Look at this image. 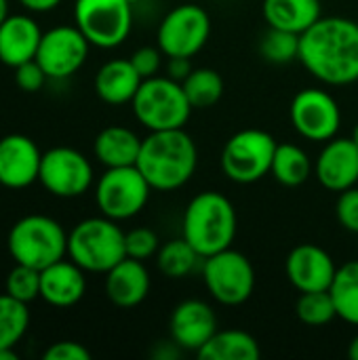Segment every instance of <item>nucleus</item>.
<instances>
[{"label": "nucleus", "instance_id": "f257e3e1", "mask_svg": "<svg viewBox=\"0 0 358 360\" xmlns=\"http://www.w3.org/2000/svg\"><path fill=\"white\" fill-rule=\"evenodd\" d=\"M300 61L323 84L346 86L358 80V21L321 17L300 36Z\"/></svg>", "mask_w": 358, "mask_h": 360}, {"label": "nucleus", "instance_id": "f03ea898", "mask_svg": "<svg viewBox=\"0 0 358 360\" xmlns=\"http://www.w3.org/2000/svg\"><path fill=\"white\" fill-rule=\"evenodd\" d=\"M196 165V143L184 129L150 131V135L141 139L137 169L143 173L152 190H179L192 179Z\"/></svg>", "mask_w": 358, "mask_h": 360}, {"label": "nucleus", "instance_id": "7ed1b4c3", "mask_svg": "<svg viewBox=\"0 0 358 360\" xmlns=\"http://www.w3.org/2000/svg\"><path fill=\"white\" fill-rule=\"evenodd\" d=\"M236 209L222 192L196 194L184 213L181 236L200 253V257L215 255L230 249L236 238Z\"/></svg>", "mask_w": 358, "mask_h": 360}, {"label": "nucleus", "instance_id": "20e7f679", "mask_svg": "<svg viewBox=\"0 0 358 360\" xmlns=\"http://www.w3.org/2000/svg\"><path fill=\"white\" fill-rule=\"evenodd\" d=\"M68 257L84 272L106 274L127 257L124 232L106 215L82 219L68 232Z\"/></svg>", "mask_w": 358, "mask_h": 360}, {"label": "nucleus", "instance_id": "39448f33", "mask_svg": "<svg viewBox=\"0 0 358 360\" xmlns=\"http://www.w3.org/2000/svg\"><path fill=\"white\" fill-rule=\"evenodd\" d=\"M6 247L15 264L44 270L68 255V232L57 219L34 213L13 224Z\"/></svg>", "mask_w": 358, "mask_h": 360}, {"label": "nucleus", "instance_id": "423d86ee", "mask_svg": "<svg viewBox=\"0 0 358 360\" xmlns=\"http://www.w3.org/2000/svg\"><path fill=\"white\" fill-rule=\"evenodd\" d=\"M133 114L148 131L184 129L190 120L192 105L181 82L169 76H152L141 82L133 101Z\"/></svg>", "mask_w": 358, "mask_h": 360}, {"label": "nucleus", "instance_id": "0eeeda50", "mask_svg": "<svg viewBox=\"0 0 358 360\" xmlns=\"http://www.w3.org/2000/svg\"><path fill=\"white\" fill-rule=\"evenodd\" d=\"M276 139L262 129L234 133L222 150V171L234 184H255L272 171Z\"/></svg>", "mask_w": 358, "mask_h": 360}, {"label": "nucleus", "instance_id": "6e6552de", "mask_svg": "<svg viewBox=\"0 0 358 360\" xmlns=\"http://www.w3.org/2000/svg\"><path fill=\"white\" fill-rule=\"evenodd\" d=\"M152 186L143 177V173L133 167H114L106 169V173L97 179L95 186V202L101 215L124 221L139 215L150 200Z\"/></svg>", "mask_w": 358, "mask_h": 360}, {"label": "nucleus", "instance_id": "1a4fd4ad", "mask_svg": "<svg viewBox=\"0 0 358 360\" xmlns=\"http://www.w3.org/2000/svg\"><path fill=\"white\" fill-rule=\"evenodd\" d=\"M74 25L91 46L116 49L133 27V4L129 0H76Z\"/></svg>", "mask_w": 358, "mask_h": 360}, {"label": "nucleus", "instance_id": "9d476101", "mask_svg": "<svg viewBox=\"0 0 358 360\" xmlns=\"http://www.w3.org/2000/svg\"><path fill=\"white\" fill-rule=\"evenodd\" d=\"M203 281L215 302L222 306H241L255 289V270L247 255L230 247L205 257Z\"/></svg>", "mask_w": 358, "mask_h": 360}, {"label": "nucleus", "instance_id": "9b49d317", "mask_svg": "<svg viewBox=\"0 0 358 360\" xmlns=\"http://www.w3.org/2000/svg\"><path fill=\"white\" fill-rule=\"evenodd\" d=\"M211 36L209 13L192 2L169 11L158 25V49L165 57H194Z\"/></svg>", "mask_w": 358, "mask_h": 360}, {"label": "nucleus", "instance_id": "f8f14e48", "mask_svg": "<svg viewBox=\"0 0 358 360\" xmlns=\"http://www.w3.org/2000/svg\"><path fill=\"white\" fill-rule=\"evenodd\" d=\"M93 165L74 148L57 146L42 154L38 181L57 198L82 196L93 186Z\"/></svg>", "mask_w": 358, "mask_h": 360}, {"label": "nucleus", "instance_id": "ddd939ff", "mask_svg": "<svg viewBox=\"0 0 358 360\" xmlns=\"http://www.w3.org/2000/svg\"><path fill=\"white\" fill-rule=\"evenodd\" d=\"M293 129L308 141H329L342 124V110L335 97L323 89H302L289 108Z\"/></svg>", "mask_w": 358, "mask_h": 360}, {"label": "nucleus", "instance_id": "4468645a", "mask_svg": "<svg viewBox=\"0 0 358 360\" xmlns=\"http://www.w3.org/2000/svg\"><path fill=\"white\" fill-rule=\"evenodd\" d=\"M91 42L76 25H57L42 34L36 61L51 80L74 76L89 57Z\"/></svg>", "mask_w": 358, "mask_h": 360}, {"label": "nucleus", "instance_id": "2eb2a0df", "mask_svg": "<svg viewBox=\"0 0 358 360\" xmlns=\"http://www.w3.org/2000/svg\"><path fill=\"white\" fill-rule=\"evenodd\" d=\"M42 152L36 141L21 133H11L0 139V186L23 190L38 181Z\"/></svg>", "mask_w": 358, "mask_h": 360}, {"label": "nucleus", "instance_id": "dca6fc26", "mask_svg": "<svg viewBox=\"0 0 358 360\" xmlns=\"http://www.w3.org/2000/svg\"><path fill=\"white\" fill-rule=\"evenodd\" d=\"M338 266L333 257L319 245L304 243L289 251L285 262V274L289 283L300 291H329L335 278Z\"/></svg>", "mask_w": 358, "mask_h": 360}, {"label": "nucleus", "instance_id": "f3484780", "mask_svg": "<svg viewBox=\"0 0 358 360\" xmlns=\"http://www.w3.org/2000/svg\"><path fill=\"white\" fill-rule=\"evenodd\" d=\"M217 331V316L203 300H184L169 319L171 340L179 350L198 352Z\"/></svg>", "mask_w": 358, "mask_h": 360}, {"label": "nucleus", "instance_id": "a211bd4d", "mask_svg": "<svg viewBox=\"0 0 358 360\" xmlns=\"http://www.w3.org/2000/svg\"><path fill=\"white\" fill-rule=\"evenodd\" d=\"M314 175L329 192H344L358 184V146L352 137H333L325 141L317 162Z\"/></svg>", "mask_w": 358, "mask_h": 360}, {"label": "nucleus", "instance_id": "6ab92c4d", "mask_svg": "<svg viewBox=\"0 0 358 360\" xmlns=\"http://www.w3.org/2000/svg\"><path fill=\"white\" fill-rule=\"evenodd\" d=\"M87 293L84 270L72 259H59L40 270V297L53 308H72Z\"/></svg>", "mask_w": 358, "mask_h": 360}, {"label": "nucleus", "instance_id": "aec40b11", "mask_svg": "<svg viewBox=\"0 0 358 360\" xmlns=\"http://www.w3.org/2000/svg\"><path fill=\"white\" fill-rule=\"evenodd\" d=\"M42 34L44 32L30 15H8L0 23V61L8 68H17L36 59Z\"/></svg>", "mask_w": 358, "mask_h": 360}, {"label": "nucleus", "instance_id": "412c9836", "mask_svg": "<svg viewBox=\"0 0 358 360\" xmlns=\"http://www.w3.org/2000/svg\"><path fill=\"white\" fill-rule=\"evenodd\" d=\"M150 293V272L143 262L124 257L106 272V295L118 308H135Z\"/></svg>", "mask_w": 358, "mask_h": 360}, {"label": "nucleus", "instance_id": "4be33fe9", "mask_svg": "<svg viewBox=\"0 0 358 360\" xmlns=\"http://www.w3.org/2000/svg\"><path fill=\"white\" fill-rule=\"evenodd\" d=\"M143 78L131 59H110L95 74V93L110 105L131 103Z\"/></svg>", "mask_w": 358, "mask_h": 360}, {"label": "nucleus", "instance_id": "5701e85b", "mask_svg": "<svg viewBox=\"0 0 358 360\" xmlns=\"http://www.w3.org/2000/svg\"><path fill=\"white\" fill-rule=\"evenodd\" d=\"M139 150H141V139L137 137V133L120 124L101 129L93 143V154L106 169L137 165Z\"/></svg>", "mask_w": 358, "mask_h": 360}, {"label": "nucleus", "instance_id": "b1692460", "mask_svg": "<svg viewBox=\"0 0 358 360\" xmlns=\"http://www.w3.org/2000/svg\"><path fill=\"white\" fill-rule=\"evenodd\" d=\"M264 19L268 27L304 34L323 17L321 0H264Z\"/></svg>", "mask_w": 358, "mask_h": 360}, {"label": "nucleus", "instance_id": "393cba45", "mask_svg": "<svg viewBox=\"0 0 358 360\" xmlns=\"http://www.w3.org/2000/svg\"><path fill=\"white\" fill-rule=\"evenodd\" d=\"M200 360H260L262 350L257 340L241 329L215 331V335L196 352Z\"/></svg>", "mask_w": 358, "mask_h": 360}, {"label": "nucleus", "instance_id": "a878e982", "mask_svg": "<svg viewBox=\"0 0 358 360\" xmlns=\"http://www.w3.org/2000/svg\"><path fill=\"white\" fill-rule=\"evenodd\" d=\"M270 173L274 175V179L281 186L298 188V186H302V184H306L310 179V175L314 173V162L310 160L306 150H302L300 146H295V143H279L276 152H274Z\"/></svg>", "mask_w": 358, "mask_h": 360}, {"label": "nucleus", "instance_id": "bb28decb", "mask_svg": "<svg viewBox=\"0 0 358 360\" xmlns=\"http://www.w3.org/2000/svg\"><path fill=\"white\" fill-rule=\"evenodd\" d=\"M329 291L335 302L338 316L344 323L358 327V259L338 268Z\"/></svg>", "mask_w": 358, "mask_h": 360}, {"label": "nucleus", "instance_id": "cd10ccee", "mask_svg": "<svg viewBox=\"0 0 358 360\" xmlns=\"http://www.w3.org/2000/svg\"><path fill=\"white\" fill-rule=\"evenodd\" d=\"M184 93L194 110L213 108L224 95L222 74L213 68H194L181 82Z\"/></svg>", "mask_w": 358, "mask_h": 360}, {"label": "nucleus", "instance_id": "c85d7f7f", "mask_svg": "<svg viewBox=\"0 0 358 360\" xmlns=\"http://www.w3.org/2000/svg\"><path fill=\"white\" fill-rule=\"evenodd\" d=\"M200 259H203L200 253L184 236L165 243L156 253V264H158L160 274L167 278H175V281L192 274Z\"/></svg>", "mask_w": 358, "mask_h": 360}, {"label": "nucleus", "instance_id": "c756f323", "mask_svg": "<svg viewBox=\"0 0 358 360\" xmlns=\"http://www.w3.org/2000/svg\"><path fill=\"white\" fill-rule=\"evenodd\" d=\"M30 329V310L27 304L17 302L15 297L0 295V350L15 348Z\"/></svg>", "mask_w": 358, "mask_h": 360}, {"label": "nucleus", "instance_id": "7c9ffc66", "mask_svg": "<svg viewBox=\"0 0 358 360\" xmlns=\"http://www.w3.org/2000/svg\"><path fill=\"white\" fill-rule=\"evenodd\" d=\"M298 319L308 327H325L333 319H338L335 302L331 297V291H306L300 293L295 304Z\"/></svg>", "mask_w": 358, "mask_h": 360}, {"label": "nucleus", "instance_id": "2f4dec72", "mask_svg": "<svg viewBox=\"0 0 358 360\" xmlns=\"http://www.w3.org/2000/svg\"><path fill=\"white\" fill-rule=\"evenodd\" d=\"M260 53L266 61L276 65L300 59V34L279 27H268V32L262 36Z\"/></svg>", "mask_w": 358, "mask_h": 360}, {"label": "nucleus", "instance_id": "473e14b6", "mask_svg": "<svg viewBox=\"0 0 358 360\" xmlns=\"http://www.w3.org/2000/svg\"><path fill=\"white\" fill-rule=\"evenodd\" d=\"M4 293L17 302L32 304L36 297H40V270L15 264V268L4 278Z\"/></svg>", "mask_w": 358, "mask_h": 360}, {"label": "nucleus", "instance_id": "72a5a7b5", "mask_svg": "<svg viewBox=\"0 0 358 360\" xmlns=\"http://www.w3.org/2000/svg\"><path fill=\"white\" fill-rule=\"evenodd\" d=\"M124 249H127V257L146 262L150 257H154L160 249L158 236L154 230L150 228H133L129 232H124Z\"/></svg>", "mask_w": 358, "mask_h": 360}, {"label": "nucleus", "instance_id": "f704fd0d", "mask_svg": "<svg viewBox=\"0 0 358 360\" xmlns=\"http://www.w3.org/2000/svg\"><path fill=\"white\" fill-rule=\"evenodd\" d=\"M335 215L338 221L352 234H358V188H348L340 192V198L335 202Z\"/></svg>", "mask_w": 358, "mask_h": 360}, {"label": "nucleus", "instance_id": "c9c22d12", "mask_svg": "<svg viewBox=\"0 0 358 360\" xmlns=\"http://www.w3.org/2000/svg\"><path fill=\"white\" fill-rule=\"evenodd\" d=\"M46 80H49V76H46V72L42 70V65L36 59L25 61V63H21V65L15 68V82L25 93L40 91Z\"/></svg>", "mask_w": 358, "mask_h": 360}, {"label": "nucleus", "instance_id": "e433bc0d", "mask_svg": "<svg viewBox=\"0 0 358 360\" xmlns=\"http://www.w3.org/2000/svg\"><path fill=\"white\" fill-rule=\"evenodd\" d=\"M129 59L135 65V70L139 72V76L146 80V78L158 76V70L162 65V51L158 46L156 49L154 46H141Z\"/></svg>", "mask_w": 358, "mask_h": 360}, {"label": "nucleus", "instance_id": "4c0bfd02", "mask_svg": "<svg viewBox=\"0 0 358 360\" xmlns=\"http://www.w3.org/2000/svg\"><path fill=\"white\" fill-rule=\"evenodd\" d=\"M44 360H91V352L78 344V342H57V344H51L44 354Z\"/></svg>", "mask_w": 358, "mask_h": 360}, {"label": "nucleus", "instance_id": "58836bf2", "mask_svg": "<svg viewBox=\"0 0 358 360\" xmlns=\"http://www.w3.org/2000/svg\"><path fill=\"white\" fill-rule=\"evenodd\" d=\"M192 63H190V57H169V63H167V76L177 80V82H184V78L192 72Z\"/></svg>", "mask_w": 358, "mask_h": 360}, {"label": "nucleus", "instance_id": "ea45409f", "mask_svg": "<svg viewBox=\"0 0 358 360\" xmlns=\"http://www.w3.org/2000/svg\"><path fill=\"white\" fill-rule=\"evenodd\" d=\"M17 2L30 13H49L61 4V0H17Z\"/></svg>", "mask_w": 358, "mask_h": 360}, {"label": "nucleus", "instance_id": "a19ab883", "mask_svg": "<svg viewBox=\"0 0 358 360\" xmlns=\"http://www.w3.org/2000/svg\"><path fill=\"white\" fill-rule=\"evenodd\" d=\"M348 356L350 360H358V335H354L348 344Z\"/></svg>", "mask_w": 358, "mask_h": 360}, {"label": "nucleus", "instance_id": "79ce46f5", "mask_svg": "<svg viewBox=\"0 0 358 360\" xmlns=\"http://www.w3.org/2000/svg\"><path fill=\"white\" fill-rule=\"evenodd\" d=\"M17 352H15V348H2L0 350V360H17Z\"/></svg>", "mask_w": 358, "mask_h": 360}, {"label": "nucleus", "instance_id": "37998d69", "mask_svg": "<svg viewBox=\"0 0 358 360\" xmlns=\"http://www.w3.org/2000/svg\"><path fill=\"white\" fill-rule=\"evenodd\" d=\"M8 0H0V23L8 17Z\"/></svg>", "mask_w": 358, "mask_h": 360}, {"label": "nucleus", "instance_id": "c03bdc74", "mask_svg": "<svg viewBox=\"0 0 358 360\" xmlns=\"http://www.w3.org/2000/svg\"><path fill=\"white\" fill-rule=\"evenodd\" d=\"M352 141L358 146V124L354 127V131H352Z\"/></svg>", "mask_w": 358, "mask_h": 360}, {"label": "nucleus", "instance_id": "a18cd8bd", "mask_svg": "<svg viewBox=\"0 0 358 360\" xmlns=\"http://www.w3.org/2000/svg\"><path fill=\"white\" fill-rule=\"evenodd\" d=\"M131 4H137V2H141V0H129Z\"/></svg>", "mask_w": 358, "mask_h": 360}]
</instances>
